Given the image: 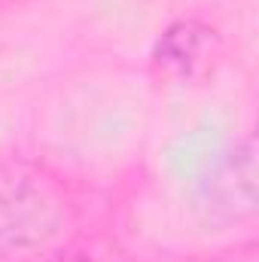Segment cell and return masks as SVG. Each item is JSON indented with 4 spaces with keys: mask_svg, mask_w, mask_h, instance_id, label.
<instances>
[{
    "mask_svg": "<svg viewBox=\"0 0 259 262\" xmlns=\"http://www.w3.org/2000/svg\"><path fill=\"white\" fill-rule=\"evenodd\" d=\"M67 220L58 186L31 168H0V259L43 250Z\"/></svg>",
    "mask_w": 259,
    "mask_h": 262,
    "instance_id": "1",
    "label": "cell"
},
{
    "mask_svg": "<svg viewBox=\"0 0 259 262\" xmlns=\"http://www.w3.org/2000/svg\"><path fill=\"white\" fill-rule=\"evenodd\" d=\"M213 31L198 25V21H177L171 25L162 40L156 43V64H162L165 70L174 73H189V67L204 55V49L210 46Z\"/></svg>",
    "mask_w": 259,
    "mask_h": 262,
    "instance_id": "2",
    "label": "cell"
},
{
    "mask_svg": "<svg viewBox=\"0 0 259 262\" xmlns=\"http://www.w3.org/2000/svg\"><path fill=\"white\" fill-rule=\"evenodd\" d=\"M43 262H92V259L79 256V250H64V253H52L49 259H43Z\"/></svg>",
    "mask_w": 259,
    "mask_h": 262,
    "instance_id": "3",
    "label": "cell"
}]
</instances>
